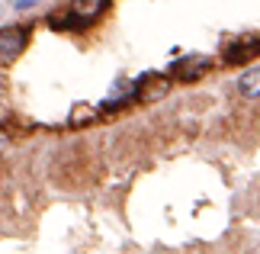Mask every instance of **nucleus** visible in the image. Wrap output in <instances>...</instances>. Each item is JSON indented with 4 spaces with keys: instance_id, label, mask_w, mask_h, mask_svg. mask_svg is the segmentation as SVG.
Returning <instances> with one entry per match:
<instances>
[{
    "instance_id": "7ed1b4c3",
    "label": "nucleus",
    "mask_w": 260,
    "mask_h": 254,
    "mask_svg": "<svg viewBox=\"0 0 260 254\" xmlns=\"http://www.w3.org/2000/svg\"><path fill=\"white\" fill-rule=\"evenodd\" d=\"M206 68H209L206 58H183V62H177L174 74H177L180 80H196L199 74H206Z\"/></svg>"
},
{
    "instance_id": "f257e3e1",
    "label": "nucleus",
    "mask_w": 260,
    "mask_h": 254,
    "mask_svg": "<svg viewBox=\"0 0 260 254\" xmlns=\"http://www.w3.org/2000/svg\"><path fill=\"white\" fill-rule=\"evenodd\" d=\"M23 52H26V29H19V26L0 29V65L16 62Z\"/></svg>"
},
{
    "instance_id": "423d86ee",
    "label": "nucleus",
    "mask_w": 260,
    "mask_h": 254,
    "mask_svg": "<svg viewBox=\"0 0 260 254\" xmlns=\"http://www.w3.org/2000/svg\"><path fill=\"white\" fill-rule=\"evenodd\" d=\"M32 4H36V0H16V7H19V10H26V7H32Z\"/></svg>"
},
{
    "instance_id": "20e7f679",
    "label": "nucleus",
    "mask_w": 260,
    "mask_h": 254,
    "mask_svg": "<svg viewBox=\"0 0 260 254\" xmlns=\"http://www.w3.org/2000/svg\"><path fill=\"white\" fill-rule=\"evenodd\" d=\"M238 94L247 97V100H257V97H260V68L241 74V80H238Z\"/></svg>"
},
{
    "instance_id": "39448f33",
    "label": "nucleus",
    "mask_w": 260,
    "mask_h": 254,
    "mask_svg": "<svg viewBox=\"0 0 260 254\" xmlns=\"http://www.w3.org/2000/svg\"><path fill=\"white\" fill-rule=\"evenodd\" d=\"M260 52V42H251V45H235L228 48V62H238V58H251Z\"/></svg>"
},
{
    "instance_id": "f03ea898",
    "label": "nucleus",
    "mask_w": 260,
    "mask_h": 254,
    "mask_svg": "<svg viewBox=\"0 0 260 254\" xmlns=\"http://www.w3.org/2000/svg\"><path fill=\"white\" fill-rule=\"evenodd\" d=\"M103 7H106V0H74L68 13H71V19L77 26H84V23H90V19H96Z\"/></svg>"
}]
</instances>
